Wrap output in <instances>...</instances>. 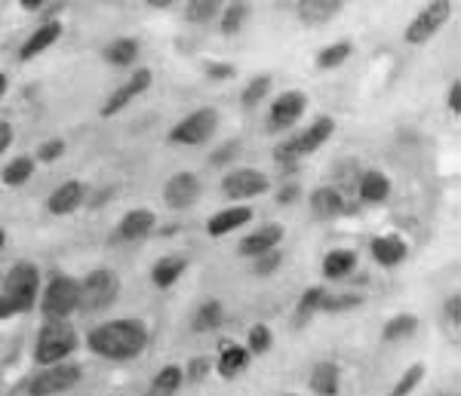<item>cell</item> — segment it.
I'll return each instance as SVG.
<instances>
[{
    "label": "cell",
    "mask_w": 461,
    "mask_h": 396,
    "mask_svg": "<svg viewBox=\"0 0 461 396\" xmlns=\"http://www.w3.org/2000/svg\"><path fill=\"white\" fill-rule=\"evenodd\" d=\"M86 345L95 356L108 363H130L148 345V326L136 317H121L99 323L86 335Z\"/></svg>",
    "instance_id": "6da1fadb"
},
{
    "label": "cell",
    "mask_w": 461,
    "mask_h": 396,
    "mask_svg": "<svg viewBox=\"0 0 461 396\" xmlns=\"http://www.w3.org/2000/svg\"><path fill=\"white\" fill-rule=\"evenodd\" d=\"M332 132H336V121H332V117H317L311 126H304V130L293 132V136H286L284 141H277L274 160H277L284 169L295 166V163L304 160L308 154L320 151V148L332 139Z\"/></svg>",
    "instance_id": "7a4b0ae2"
},
{
    "label": "cell",
    "mask_w": 461,
    "mask_h": 396,
    "mask_svg": "<svg viewBox=\"0 0 461 396\" xmlns=\"http://www.w3.org/2000/svg\"><path fill=\"white\" fill-rule=\"evenodd\" d=\"M37 308L47 323H68L71 313H77V280L68 274H53L47 286H41Z\"/></svg>",
    "instance_id": "3957f363"
},
{
    "label": "cell",
    "mask_w": 461,
    "mask_h": 396,
    "mask_svg": "<svg viewBox=\"0 0 461 396\" xmlns=\"http://www.w3.org/2000/svg\"><path fill=\"white\" fill-rule=\"evenodd\" d=\"M74 350H77V332H74L71 320L68 323H47L43 320L41 332L34 338V363L41 369L43 365L68 363Z\"/></svg>",
    "instance_id": "277c9868"
},
{
    "label": "cell",
    "mask_w": 461,
    "mask_h": 396,
    "mask_svg": "<svg viewBox=\"0 0 461 396\" xmlns=\"http://www.w3.org/2000/svg\"><path fill=\"white\" fill-rule=\"evenodd\" d=\"M0 295L13 304L16 313H28L37 308V298H41V271L32 261H16V265L6 271L4 276V289Z\"/></svg>",
    "instance_id": "5b68a950"
},
{
    "label": "cell",
    "mask_w": 461,
    "mask_h": 396,
    "mask_svg": "<svg viewBox=\"0 0 461 396\" xmlns=\"http://www.w3.org/2000/svg\"><path fill=\"white\" fill-rule=\"evenodd\" d=\"M117 295H121V276L111 267H95L84 280H77V310L84 313L111 308L117 302Z\"/></svg>",
    "instance_id": "8992f818"
},
{
    "label": "cell",
    "mask_w": 461,
    "mask_h": 396,
    "mask_svg": "<svg viewBox=\"0 0 461 396\" xmlns=\"http://www.w3.org/2000/svg\"><path fill=\"white\" fill-rule=\"evenodd\" d=\"M219 130V111L215 108H197L191 114H185L173 130H169V145L178 148H197L203 141H210Z\"/></svg>",
    "instance_id": "52a82bcc"
},
{
    "label": "cell",
    "mask_w": 461,
    "mask_h": 396,
    "mask_svg": "<svg viewBox=\"0 0 461 396\" xmlns=\"http://www.w3.org/2000/svg\"><path fill=\"white\" fill-rule=\"evenodd\" d=\"M84 378V369L77 363H56V365H43L37 375L28 381V396H59L68 393L80 384Z\"/></svg>",
    "instance_id": "ba28073f"
},
{
    "label": "cell",
    "mask_w": 461,
    "mask_h": 396,
    "mask_svg": "<svg viewBox=\"0 0 461 396\" xmlns=\"http://www.w3.org/2000/svg\"><path fill=\"white\" fill-rule=\"evenodd\" d=\"M452 10H456V4H452V0H434V4L421 6V10L412 16V22L406 25L403 40L412 43V47H421V43H428L434 34H440V28L452 16Z\"/></svg>",
    "instance_id": "9c48e42d"
},
{
    "label": "cell",
    "mask_w": 461,
    "mask_h": 396,
    "mask_svg": "<svg viewBox=\"0 0 461 396\" xmlns=\"http://www.w3.org/2000/svg\"><path fill=\"white\" fill-rule=\"evenodd\" d=\"M267 184L271 182H267V176L262 173V169L237 166L221 178V194H225L228 200H237V203H247V200H252V197H262V194L267 191Z\"/></svg>",
    "instance_id": "30bf717a"
},
{
    "label": "cell",
    "mask_w": 461,
    "mask_h": 396,
    "mask_svg": "<svg viewBox=\"0 0 461 396\" xmlns=\"http://www.w3.org/2000/svg\"><path fill=\"white\" fill-rule=\"evenodd\" d=\"M304 108H308V95L302 89H286V93L274 95V102L267 104V126L274 132L293 130L295 123L302 121Z\"/></svg>",
    "instance_id": "8fae6325"
},
{
    "label": "cell",
    "mask_w": 461,
    "mask_h": 396,
    "mask_svg": "<svg viewBox=\"0 0 461 396\" xmlns=\"http://www.w3.org/2000/svg\"><path fill=\"white\" fill-rule=\"evenodd\" d=\"M151 80H154V74L148 71V68H136L130 74V80H123L121 86L114 89V93L108 95L105 104H102V117L105 121H111V117H117L121 111L126 108L130 102H136L139 95H145L148 93V86H151Z\"/></svg>",
    "instance_id": "7c38bea8"
},
{
    "label": "cell",
    "mask_w": 461,
    "mask_h": 396,
    "mask_svg": "<svg viewBox=\"0 0 461 396\" xmlns=\"http://www.w3.org/2000/svg\"><path fill=\"white\" fill-rule=\"evenodd\" d=\"M163 200L169 209H188L200 200V178L194 173H176L163 184Z\"/></svg>",
    "instance_id": "4fadbf2b"
},
{
    "label": "cell",
    "mask_w": 461,
    "mask_h": 396,
    "mask_svg": "<svg viewBox=\"0 0 461 396\" xmlns=\"http://www.w3.org/2000/svg\"><path fill=\"white\" fill-rule=\"evenodd\" d=\"M65 32V25L59 19H47L43 25H37L32 34L25 37V43L19 47V58L22 62H32V58L37 56H43L50 47H56L59 43V37H62Z\"/></svg>",
    "instance_id": "5bb4252c"
},
{
    "label": "cell",
    "mask_w": 461,
    "mask_h": 396,
    "mask_svg": "<svg viewBox=\"0 0 461 396\" xmlns=\"http://www.w3.org/2000/svg\"><path fill=\"white\" fill-rule=\"evenodd\" d=\"M154 228H158V215H154L151 209H130V212L117 221L114 240L117 243H139V240H145Z\"/></svg>",
    "instance_id": "9a60e30c"
},
{
    "label": "cell",
    "mask_w": 461,
    "mask_h": 396,
    "mask_svg": "<svg viewBox=\"0 0 461 396\" xmlns=\"http://www.w3.org/2000/svg\"><path fill=\"white\" fill-rule=\"evenodd\" d=\"M280 243H284V228H280V224H265V228L249 230V234L243 237V240H240V256L256 261V258L267 256V252L280 249Z\"/></svg>",
    "instance_id": "2e32d148"
},
{
    "label": "cell",
    "mask_w": 461,
    "mask_h": 396,
    "mask_svg": "<svg viewBox=\"0 0 461 396\" xmlns=\"http://www.w3.org/2000/svg\"><path fill=\"white\" fill-rule=\"evenodd\" d=\"M86 200V184L80 178H71V182L59 184V188L47 197V212L50 215H71L84 206Z\"/></svg>",
    "instance_id": "e0dca14e"
},
{
    "label": "cell",
    "mask_w": 461,
    "mask_h": 396,
    "mask_svg": "<svg viewBox=\"0 0 461 396\" xmlns=\"http://www.w3.org/2000/svg\"><path fill=\"white\" fill-rule=\"evenodd\" d=\"M249 363H252V356H249V350L243 347V345H237V341H228V338L219 345V356H215V372H219L221 378L234 381L237 375H243V372L249 369Z\"/></svg>",
    "instance_id": "ac0fdd59"
},
{
    "label": "cell",
    "mask_w": 461,
    "mask_h": 396,
    "mask_svg": "<svg viewBox=\"0 0 461 396\" xmlns=\"http://www.w3.org/2000/svg\"><path fill=\"white\" fill-rule=\"evenodd\" d=\"M252 221V209L249 206H228V209H219L206 219V234L210 237H228L234 230L247 228Z\"/></svg>",
    "instance_id": "d6986e66"
},
{
    "label": "cell",
    "mask_w": 461,
    "mask_h": 396,
    "mask_svg": "<svg viewBox=\"0 0 461 396\" xmlns=\"http://www.w3.org/2000/svg\"><path fill=\"white\" fill-rule=\"evenodd\" d=\"M369 256L375 258V265L382 267H397L403 265L406 256H409V246L400 234H382L369 243Z\"/></svg>",
    "instance_id": "ffe728a7"
},
{
    "label": "cell",
    "mask_w": 461,
    "mask_h": 396,
    "mask_svg": "<svg viewBox=\"0 0 461 396\" xmlns=\"http://www.w3.org/2000/svg\"><path fill=\"white\" fill-rule=\"evenodd\" d=\"M341 10H345V0H299V4H295V16L311 28L326 25V22L336 19Z\"/></svg>",
    "instance_id": "44dd1931"
},
{
    "label": "cell",
    "mask_w": 461,
    "mask_h": 396,
    "mask_svg": "<svg viewBox=\"0 0 461 396\" xmlns=\"http://www.w3.org/2000/svg\"><path fill=\"white\" fill-rule=\"evenodd\" d=\"M188 271V258L182 256V252H173V256H163L154 261L151 267V283L158 289H173L178 280H182V274Z\"/></svg>",
    "instance_id": "7402d4cb"
},
{
    "label": "cell",
    "mask_w": 461,
    "mask_h": 396,
    "mask_svg": "<svg viewBox=\"0 0 461 396\" xmlns=\"http://www.w3.org/2000/svg\"><path fill=\"white\" fill-rule=\"evenodd\" d=\"M341 212H345V197H341L339 188L323 184V188H317L311 194V215H314V219L332 221V219H339Z\"/></svg>",
    "instance_id": "603a6c76"
},
{
    "label": "cell",
    "mask_w": 461,
    "mask_h": 396,
    "mask_svg": "<svg viewBox=\"0 0 461 396\" xmlns=\"http://www.w3.org/2000/svg\"><path fill=\"white\" fill-rule=\"evenodd\" d=\"M311 391L317 396H339L341 391V369L332 360H323L311 369Z\"/></svg>",
    "instance_id": "cb8c5ba5"
},
{
    "label": "cell",
    "mask_w": 461,
    "mask_h": 396,
    "mask_svg": "<svg viewBox=\"0 0 461 396\" xmlns=\"http://www.w3.org/2000/svg\"><path fill=\"white\" fill-rule=\"evenodd\" d=\"M357 191H360L363 203H384V200L391 197V178L384 176L382 169H366V173L360 176Z\"/></svg>",
    "instance_id": "d4e9b609"
},
{
    "label": "cell",
    "mask_w": 461,
    "mask_h": 396,
    "mask_svg": "<svg viewBox=\"0 0 461 396\" xmlns=\"http://www.w3.org/2000/svg\"><path fill=\"white\" fill-rule=\"evenodd\" d=\"M357 271V252L354 249H332L323 256V276L326 280H348Z\"/></svg>",
    "instance_id": "484cf974"
},
{
    "label": "cell",
    "mask_w": 461,
    "mask_h": 396,
    "mask_svg": "<svg viewBox=\"0 0 461 396\" xmlns=\"http://www.w3.org/2000/svg\"><path fill=\"white\" fill-rule=\"evenodd\" d=\"M221 323H225V304H221L219 298H210V302L200 304L194 310V320H191V326H194L197 335L215 332V328H221Z\"/></svg>",
    "instance_id": "4316f807"
},
{
    "label": "cell",
    "mask_w": 461,
    "mask_h": 396,
    "mask_svg": "<svg viewBox=\"0 0 461 396\" xmlns=\"http://www.w3.org/2000/svg\"><path fill=\"white\" fill-rule=\"evenodd\" d=\"M139 58V40L136 37H114L105 47V62L111 68H130Z\"/></svg>",
    "instance_id": "83f0119b"
},
{
    "label": "cell",
    "mask_w": 461,
    "mask_h": 396,
    "mask_svg": "<svg viewBox=\"0 0 461 396\" xmlns=\"http://www.w3.org/2000/svg\"><path fill=\"white\" fill-rule=\"evenodd\" d=\"M182 384H185L182 365L169 363V365H163V369H158V375L151 378L148 393H151V396H176L178 391H182Z\"/></svg>",
    "instance_id": "f1b7e54d"
},
{
    "label": "cell",
    "mask_w": 461,
    "mask_h": 396,
    "mask_svg": "<svg viewBox=\"0 0 461 396\" xmlns=\"http://www.w3.org/2000/svg\"><path fill=\"white\" fill-rule=\"evenodd\" d=\"M34 169H37V160H34V157H32V154H22V157H13V160L6 163L4 173H0V178H4L6 188H22V184L32 182Z\"/></svg>",
    "instance_id": "f546056e"
},
{
    "label": "cell",
    "mask_w": 461,
    "mask_h": 396,
    "mask_svg": "<svg viewBox=\"0 0 461 396\" xmlns=\"http://www.w3.org/2000/svg\"><path fill=\"white\" fill-rule=\"evenodd\" d=\"M351 52H354L351 40H336V43H330V47L320 50L314 62H317L320 71H336L348 62V58H351Z\"/></svg>",
    "instance_id": "4dcf8cb0"
},
{
    "label": "cell",
    "mask_w": 461,
    "mask_h": 396,
    "mask_svg": "<svg viewBox=\"0 0 461 396\" xmlns=\"http://www.w3.org/2000/svg\"><path fill=\"white\" fill-rule=\"evenodd\" d=\"M323 298H326L323 286H308V289H304L302 298H299V304H295V313H293L295 326H304L311 317H317L320 308H323Z\"/></svg>",
    "instance_id": "1f68e13d"
},
{
    "label": "cell",
    "mask_w": 461,
    "mask_h": 396,
    "mask_svg": "<svg viewBox=\"0 0 461 396\" xmlns=\"http://www.w3.org/2000/svg\"><path fill=\"white\" fill-rule=\"evenodd\" d=\"M247 19H249V4H240V0H234V4H221V13H219L221 34L234 37L243 25H247Z\"/></svg>",
    "instance_id": "d6a6232c"
},
{
    "label": "cell",
    "mask_w": 461,
    "mask_h": 396,
    "mask_svg": "<svg viewBox=\"0 0 461 396\" xmlns=\"http://www.w3.org/2000/svg\"><path fill=\"white\" fill-rule=\"evenodd\" d=\"M415 332H419V317H415V313H397V317H391L388 323H384L382 338L384 341H406V338H412Z\"/></svg>",
    "instance_id": "836d02e7"
},
{
    "label": "cell",
    "mask_w": 461,
    "mask_h": 396,
    "mask_svg": "<svg viewBox=\"0 0 461 396\" xmlns=\"http://www.w3.org/2000/svg\"><path fill=\"white\" fill-rule=\"evenodd\" d=\"M267 93H271V74H256V77H252L240 93L243 108H256V104H262L267 99Z\"/></svg>",
    "instance_id": "e575fe53"
},
{
    "label": "cell",
    "mask_w": 461,
    "mask_h": 396,
    "mask_svg": "<svg viewBox=\"0 0 461 396\" xmlns=\"http://www.w3.org/2000/svg\"><path fill=\"white\" fill-rule=\"evenodd\" d=\"M221 13V0H191L185 6V19L194 22V25H206V22L219 19Z\"/></svg>",
    "instance_id": "d590c367"
},
{
    "label": "cell",
    "mask_w": 461,
    "mask_h": 396,
    "mask_svg": "<svg viewBox=\"0 0 461 396\" xmlns=\"http://www.w3.org/2000/svg\"><path fill=\"white\" fill-rule=\"evenodd\" d=\"M249 350V356H262L267 354V350L274 347V332H271V326H265V323H256L249 328V335H247V345H243Z\"/></svg>",
    "instance_id": "8d00e7d4"
},
{
    "label": "cell",
    "mask_w": 461,
    "mask_h": 396,
    "mask_svg": "<svg viewBox=\"0 0 461 396\" xmlns=\"http://www.w3.org/2000/svg\"><path fill=\"white\" fill-rule=\"evenodd\" d=\"M421 378H425V363L409 365L403 375L397 378V384H393V391L388 396H409V393H415V387L421 384Z\"/></svg>",
    "instance_id": "74e56055"
},
{
    "label": "cell",
    "mask_w": 461,
    "mask_h": 396,
    "mask_svg": "<svg viewBox=\"0 0 461 396\" xmlns=\"http://www.w3.org/2000/svg\"><path fill=\"white\" fill-rule=\"evenodd\" d=\"M363 304V298L360 295H330L326 292L323 298V313H341V310H354V308H360Z\"/></svg>",
    "instance_id": "f35d334b"
},
{
    "label": "cell",
    "mask_w": 461,
    "mask_h": 396,
    "mask_svg": "<svg viewBox=\"0 0 461 396\" xmlns=\"http://www.w3.org/2000/svg\"><path fill=\"white\" fill-rule=\"evenodd\" d=\"M65 139H47L41 148H37V154H34V160H41V163H56V160H62L65 157Z\"/></svg>",
    "instance_id": "ab89813d"
},
{
    "label": "cell",
    "mask_w": 461,
    "mask_h": 396,
    "mask_svg": "<svg viewBox=\"0 0 461 396\" xmlns=\"http://www.w3.org/2000/svg\"><path fill=\"white\" fill-rule=\"evenodd\" d=\"M280 265H284V256H280V249H274V252H267V256L256 258L252 271H256V276H271L280 271Z\"/></svg>",
    "instance_id": "60d3db41"
},
{
    "label": "cell",
    "mask_w": 461,
    "mask_h": 396,
    "mask_svg": "<svg viewBox=\"0 0 461 396\" xmlns=\"http://www.w3.org/2000/svg\"><path fill=\"white\" fill-rule=\"evenodd\" d=\"M210 369H212V363L206 360V356H194L188 365H185V381H203L206 375H210Z\"/></svg>",
    "instance_id": "b9f144b4"
},
{
    "label": "cell",
    "mask_w": 461,
    "mask_h": 396,
    "mask_svg": "<svg viewBox=\"0 0 461 396\" xmlns=\"http://www.w3.org/2000/svg\"><path fill=\"white\" fill-rule=\"evenodd\" d=\"M237 74L234 65H228V62H210L206 65V77L210 80H219V84H225V80H230Z\"/></svg>",
    "instance_id": "7bdbcfd3"
},
{
    "label": "cell",
    "mask_w": 461,
    "mask_h": 396,
    "mask_svg": "<svg viewBox=\"0 0 461 396\" xmlns=\"http://www.w3.org/2000/svg\"><path fill=\"white\" fill-rule=\"evenodd\" d=\"M443 317L452 328H458V323H461V298L458 295H449L443 302Z\"/></svg>",
    "instance_id": "ee69618b"
},
{
    "label": "cell",
    "mask_w": 461,
    "mask_h": 396,
    "mask_svg": "<svg viewBox=\"0 0 461 396\" xmlns=\"http://www.w3.org/2000/svg\"><path fill=\"white\" fill-rule=\"evenodd\" d=\"M299 194H302V184L299 182H284V188L277 191V203L280 206L295 203V200H299Z\"/></svg>",
    "instance_id": "f6af8a7d"
},
{
    "label": "cell",
    "mask_w": 461,
    "mask_h": 396,
    "mask_svg": "<svg viewBox=\"0 0 461 396\" xmlns=\"http://www.w3.org/2000/svg\"><path fill=\"white\" fill-rule=\"evenodd\" d=\"M237 148H240V145H237V141H228L225 148H219V151H215V154L210 157V163H212V166H225V163L234 160Z\"/></svg>",
    "instance_id": "bcb514c9"
},
{
    "label": "cell",
    "mask_w": 461,
    "mask_h": 396,
    "mask_svg": "<svg viewBox=\"0 0 461 396\" xmlns=\"http://www.w3.org/2000/svg\"><path fill=\"white\" fill-rule=\"evenodd\" d=\"M13 148V123L10 121H0V157Z\"/></svg>",
    "instance_id": "7dc6e473"
},
{
    "label": "cell",
    "mask_w": 461,
    "mask_h": 396,
    "mask_svg": "<svg viewBox=\"0 0 461 396\" xmlns=\"http://www.w3.org/2000/svg\"><path fill=\"white\" fill-rule=\"evenodd\" d=\"M446 102H449V111H452V114H461V84H458V80L449 86V99H446Z\"/></svg>",
    "instance_id": "c3c4849f"
},
{
    "label": "cell",
    "mask_w": 461,
    "mask_h": 396,
    "mask_svg": "<svg viewBox=\"0 0 461 396\" xmlns=\"http://www.w3.org/2000/svg\"><path fill=\"white\" fill-rule=\"evenodd\" d=\"M13 317H16V310H13V304L6 302L4 295H0V320H13Z\"/></svg>",
    "instance_id": "681fc988"
},
{
    "label": "cell",
    "mask_w": 461,
    "mask_h": 396,
    "mask_svg": "<svg viewBox=\"0 0 461 396\" xmlns=\"http://www.w3.org/2000/svg\"><path fill=\"white\" fill-rule=\"evenodd\" d=\"M19 6L28 13H34V10H41V6H47V0H19Z\"/></svg>",
    "instance_id": "f907efd6"
},
{
    "label": "cell",
    "mask_w": 461,
    "mask_h": 396,
    "mask_svg": "<svg viewBox=\"0 0 461 396\" xmlns=\"http://www.w3.org/2000/svg\"><path fill=\"white\" fill-rule=\"evenodd\" d=\"M6 86H10V80H6V74L0 71V99H4V95H6Z\"/></svg>",
    "instance_id": "816d5d0a"
},
{
    "label": "cell",
    "mask_w": 461,
    "mask_h": 396,
    "mask_svg": "<svg viewBox=\"0 0 461 396\" xmlns=\"http://www.w3.org/2000/svg\"><path fill=\"white\" fill-rule=\"evenodd\" d=\"M148 6H173V0H148Z\"/></svg>",
    "instance_id": "f5cc1de1"
},
{
    "label": "cell",
    "mask_w": 461,
    "mask_h": 396,
    "mask_svg": "<svg viewBox=\"0 0 461 396\" xmlns=\"http://www.w3.org/2000/svg\"><path fill=\"white\" fill-rule=\"evenodd\" d=\"M4 246H6V230L0 228V249H4Z\"/></svg>",
    "instance_id": "db71d44e"
},
{
    "label": "cell",
    "mask_w": 461,
    "mask_h": 396,
    "mask_svg": "<svg viewBox=\"0 0 461 396\" xmlns=\"http://www.w3.org/2000/svg\"><path fill=\"white\" fill-rule=\"evenodd\" d=\"M437 396H456V393H437Z\"/></svg>",
    "instance_id": "11a10c76"
},
{
    "label": "cell",
    "mask_w": 461,
    "mask_h": 396,
    "mask_svg": "<svg viewBox=\"0 0 461 396\" xmlns=\"http://www.w3.org/2000/svg\"><path fill=\"white\" fill-rule=\"evenodd\" d=\"M284 396H293V393H284Z\"/></svg>",
    "instance_id": "9f6ffc18"
}]
</instances>
